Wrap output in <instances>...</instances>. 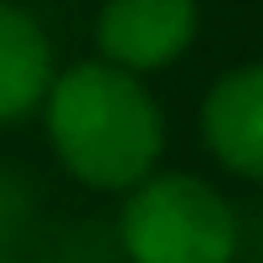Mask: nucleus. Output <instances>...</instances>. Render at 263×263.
I'll return each instance as SVG.
<instances>
[{
  "label": "nucleus",
  "mask_w": 263,
  "mask_h": 263,
  "mask_svg": "<svg viewBox=\"0 0 263 263\" xmlns=\"http://www.w3.org/2000/svg\"><path fill=\"white\" fill-rule=\"evenodd\" d=\"M47 140L62 171L93 191H135L155 176L165 150V119L150 88L114 62H78L52 78L47 98Z\"/></svg>",
  "instance_id": "f257e3e1"
},
{
  "label": "nucleus",
  "mask_w": 263,
  "mask_h": 263,
  "mask_svg": "<svg viewBox=\"0 0 263 263\" xmlns=\"http://www.w3.org/2000/svg\"><path fill=\"white\" fill-rule=\"evenodd\" d=\"M119 242L129 263H237V217L201 176L165 171L124 196Z\"/></svg>",
  "instance_id": "f03ea898"
},
{
  "label": "nucleus",
  "mask_w": 263,
  "mask_h": 263,
  "mask_svg": "<svg viewBox=\"0 0 263 263\" xmlns=\"http://www.w3.org/2000/svg\"><path fill=\"white\" fill-rule=\"evenodd\" d=\"M196 36V0H103L98 52L124 72H160Z\"/></svg>",
  "instance_id": "7ed1b4c3"
},
{
  "label": "nucleus",
  "mask_w": 263,
  "mask_h": 263,
  "mask_svg": "<svg viewBox=\"0 0 263 263\" xmlns=\"http://www.w3.org/2000/svg\"><path fill=\"white\" fill-rule=\"evenodd\" d=\"M201 140L242 181H263V62L232 67L201 103Z\"/></svg>",
  "instance_id": "20e7f679"
},
{
  "label": "nucleus",
  "mask_w": 263,
  "mask_h": 263,
  "mask_svg": "<svg viewBox=\"0 0 263 263\" xmlns=\"http://www.w3.org/2000/svg\"><path fill=\"white\" fill-rule=\"evenodd\" d=\"M52 42L11 0H0V124H16L42 108L52 88Z\"/></svg>",
  "instance_id": "39448f33"
},
{
  "label": "nucleus",
  "mask_w": 263,
  "mask_h": 263,
  "mask_svg": "<svg viewBox=\"0 0 263 263\" xmlns=\"http://www.w3.org/2000/svg\"><path fill=\"white\" fill-rule=\"evenodd\" d=\"M0 263H11V258H0Z\"/></svg>",
  "instance_id": "423d86ee"
}]
</instances>
